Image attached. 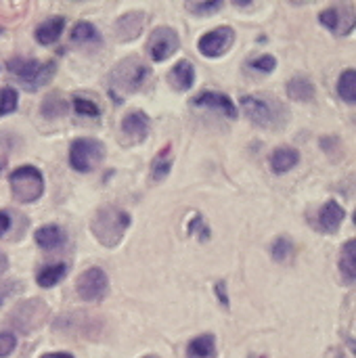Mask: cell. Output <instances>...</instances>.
Here are the masks:
<instances>
[{
    "label": "cell",
    "instance_id": "33",
    "mask_svg": "<svg viewBox=\"0 0 356 358\" xmlns=\"http://www.w3.org/2000/svg\"><path fill=\"white\" fill-rule=\"evenodd\" d=\"M17 346V336L10 331H2L0 334V358H6Z\"/></svg>",
    "mask_w": 356,
    "mask_h": 358
},
{
    "label": "cell",
    "instance_id": "35",
    "mask_svg": "<svg viewBox=\"0 0 356 358\" xmlns=\"http://www.w3.org/2000/svg\"><path fill=\"white\" fill-rule=\"evenodd\" d=\"M40 358H73L69 352H50V355H44Z\"/></svg>",
    "mask_w": 356,
    "mask_h": 358
},
{
    "label": "cell",
    "instance_id": "36",
    "mask_svg": "<svg viewBox=\"0 0 356 358\" xmlns=\"http://www.w3.org/2000/svg\"><path fill=\"white\" fill-rule=\"evenodd\" d=\"M6 268H8V260H6V256H4V254L0 252V275H2V273H4Z\"/></svg>",
    "mask_w": 356,
    "mask_h": 358
},
{
    "label": "cell",
    "instance_id": "16",
    "mask_svg": "<svg viewBox=\"0 0 356 358\" xmlns=\"http://www.w3.org/2000/svg\"><path fill=\"white\" fill-rule=\"evenodd\" d=\"M168 82L172 84L174 90H180V92L189 90V88L193 86V82H195V67L191 65V61H187V59L178 61V63L170 69Z\"/></svg>",
    "mask_w": 356,
    "mask_h": 358
},
{
    "label": "cell",
    "instance_id": "26",
    "mask_svg": "<svg viewBox=\"0 0 356 358\" xmlns=\"http://www.w3.org/2000/svg\"><path fill=\"white\" fill-rule=\"evenodd\" d=\"M170 168H172V157H170V145H168L151 162V180H155V182L164 180L170 174Z\"/></svg>",
    "mask_w": 356,
    "mask_h": 358
},
{
    "label": "cell",
    "instance_id": "37",
    "mask_svg": "<svg viewBox=\"0 0 356 358\" xmlns=\"http://www.w3.org/2000/svg\"><path fill=\"white\" fill-rule=\"evenodd\" d=\"M147 358H157V357H147Z\"/></svg>",
    "mask_w": 356,
    "mask_h": 358
},
{
    "label": "cell",
    "instance_id": "15",
    "mask_svg": "<svg viewBox=\"0 0 356 358\" xmlns=\"http://www.w3.org/2000/svg\"><path fill=\"white\" fill-rule=\"evenodd\" d=\"M63 27H65V17H59V15H57V17H50V19H46V21H42V23L36 27V31H34L36 42L42 44V46L55 44V42L61 38Z\"/></svg>",
    "mask_w": 356,
    "mask_h": 358
},
{
    "label": "cell",
    "instance_id": "6",
    "mask_svg": "<svg viewBox=\"0 0 356 358\" xmlns=\"http://www.w3.org/2000/svg\"><path fill=\"white\" fill-rule=\"evenodd\" d=\"M273 101L275 99H269V96L245 94V96H241V107L248 113V117L252 120V124H256L260 128H273L279 124V113L283 111V107H279Z\"/></svg>",
    "mask_w": 356,
    "mask_h": 358
},
{
    "label": "cell",
    "instance_id": "20",
    "mask_svg": "<svg viewBox=\"0 0 356 358\" xmlns=\"http://www.w3.org/2000/svg\"><path fill=\"white\" fill-rule=\"evenodd\" d=\"M340 275L346 285H355L356 281V239H350L340 254Z\"/></svg>",
    "mask_w": 356,
    "mask_h": 358
},
{
    "label": "cell",
    "instance_id": "13",
    "mask_svg": "<svg viewBox=\"0 0 356 358\" xmlns=\"http://www.w3.org/2000/svg\"><path fill=\"white\" fill-rule=\"evenodd\" d=\"M346 218L344 208L338 201H327L317 214V229L321 233H338Z\"/></svg>",
    "mask_w": 356,
    "mask_h": 358
},
{
    "label": "cell",
    "instance_id": "31",
    "mask_svg": "<svg viewBox=\"0 0 356 358\" xmlns=\"http://www.w3.org/2000/svg\"><path fill=\"white\" fill-rule=\"evenodd\" d=\"M187 10H191L193 15H199V17H206L210 13H216L222 8V2L220 0H208V2H187L185 4Z\"/></svg>",
    "mask_w": 356,
    "mask_h": 358
},
{
    "label": "cell",
    "instance_id": "22",
    "mask_svg": "<svg viewBox=\"0 0 356 358\" xmlns=\"http://www.w3.org/2000/svg\"><path fill=\"white\" fill-rule=\"evenodd\" d=\"M287 94L290 99L294 101H300V103H308L315 99V84L304 78V76H296L287 82Z\"/></svg>",
    "mask_w": 356,
    "mask_h": 358
},
{
    "label": "cell",
    "instance_id": "27",
    "mask_svg": "<svg viewBox=\"0 0 356 358\" xmlns=\"http://www.w3.org/2000/svg\"><path fill=\"white\" fill-rule=\"evenodd\" d=\"M294 252H296V248L287 237H279L271 245V256H273L275 262H287L294 256Z\"/></svg>",
    "mask_w": 356,
    "mask_h": 358
},
{
    "label": "cell",
    "instance_id": "14",
    "mask_svg": "<svg viewBox=\"0 0 356 358\" xmlns=\"http://www.w3.org/2000/svg\"><path fill=\"white\" fill-rule=\"evenodd\" d=\"M145 25V13H126L115 21V31L122 42L134 40Z\"/></svg>",
    "mask_w": 356,
    "mask_h": 358
},
{
    "label": "cell",
    "instance_id": "17",
    "mask_svg": "<svg viewBox=\"0 0 356 358\" xmlns=\"http://www.w3.org/2000/svg\"><path fill=\"white\" fill-rule=\"evenodd\" d=\"M38 248L46 250V252H52V250H59L65 245V233L63 229H59L57 224H46V227H40L34 235Z\"/></svg>",
    "mask_w": 356,
    "mask_h": 358
},
{
    "label": "cell",
    "instance_id": "25",
    "mask_svg": "<svg viewBox=\"0 0 356 358\" xmlns=\"http://www.w3.org/2000/svg\"><path fill=\"white\" fill-rule=\"evenodd\" d=\"M338 94L348 105H355L356 103V71L353 67H348L346 71H342V76L338 80Z\"/></svg>",
    "mask_w": 356,
    "mask_h": 358
},
{
    "label": "cell",
    "instance_id": "38",
    "mask_svg": "<svg viewBox=\"0 0 356 358\" xmlns=\"http://www.w3.org/2000/svg\"><path fill=\"white\" fill-rule=\"evenodd\" d=\"M260 358H262V357H260Z\"/></svg>",
    "mask_w": 356,
    "mask_h": 358
},
{
    "label": "cell",
    "instance_id": "30",
    "mask_svg": "<svg viewBox=\"0 0 356 358\" xmlns=\"http://www.w3.org/2000/svg\"><path fill=\"white\" fill-rule=\"evenodd\" d=\"M17 101H19V94L13 86H4L0 90V115H6V113H13L17 109Z\"/></svg>",
    "mask_w": 356,
    "mask_h": 358
},
{
    "label": "cell",
    "instance_id": "11",
    "mask_svg": "<svg viewBox=\"0 0 356 358\" xmlns=\"http://www.w3.org/2000/svg\"><path fill=\"white\" fill-rule=\"evenodd\" d=\"M122 143L128 145H138L149 136V117L143 111H130L122 120Z\"/></svg>",
    "mask_w": 356,
    "mask_h": 358
},
{
    "label": "cell",
    "instance_id": "3",
    "mask_svg": "<svg viewBox=\"0 0 356 358\" xmlns=\"http://www.w3.org/2000/svg\"><path fill=\"white\" fill-rule=\"evenodd\" d=\"M8 71L17 76L23 82V88L29 92H36L44 84H48L55 76V63H40L36 59H25V57H15L8 61Z\"/></svg>",
    "mask_w": 356,
    "mask_h": 358
},
{
    "label": "cell",
    "instance_id": "23",
    "mask_svg": "<svg viewBox=\"0 0 356 358\" xmlns=\"http://www.w3.org/2000/svg\"><path fill=\"white\" fill-rule=\"evenodd\" d=\"M67 275V264L59 262V264H48V266H42L38 273H36V283L40 287H55L59 281H63Z\"/></svg>",
    "mask_w": 356,
    "mask_h": 358
},
{
    "label": "cell",
    "instance_id": "24",
    "mask_svg": "<svg viewBox=\"0 0 356 358\" xmlns=\"http://www.w3.org/2000/svg\"><path fill=\"white\" fill-rule=\"evenodd\" d=\"M71 40L76 44H97L101 42V34L90 21H80L71 29Z\"/></svg>",
    "mask_w": 356,
    "mask_h": 358
},
{
    "label": "cell",
    "instance_id": "10",
    "mask_svg": "<svg viewBox=\"0 0 356 358\" xmlns=\"http://www.w3.org/2000/svg\"><path fill=\"white\" fill-rule=\"evenodd\" d=\"M233 42H235V31H233V27L220 25V27H214L212 31L204 34V36L199 38V42H197V48H199V52H201L204 57L214 59V57H222V55L231 48Z\"/></svg>",
    "mask_w": 356,
    "mask_h": 358
},
{
    "label": "cell",
    "instance_id": "7",
    "mask_svg": "<svg viewBox=\"0 0 356 358\" xmlns=\"http://www.w3.org/2000/svg\"><path fill=\"white\" fill-rule=\"evenodd\" d=\"M46 317H48V306L42 300H27V302H21L10 313V323L21 334H29L38 329L46 321Z\"/></svg>",
    "mask_w": 356,
    "mask_h": 358
},
{
    "label": "cell",
    "instance_id": "2",
    "mask_svg": "<svg viewBox=\"0 0 356 358\" xmlns=\"http://www.w3.org/2000/svg\"><path fill=\"white\" fill-rule=\"evenodd\" d=\"M149 78H151V69L147 67V63H143L138 57H128L120 61L109 73L111 94L113 92H120V94L138 92L149 82Z\"/></svg>",
    "mask_w": 356,
    "mask_h": 358
},
{
    "label": "cell",
    "instance_id": "18",
    "mask_svg": "<svg viewBox=\"0 0 356 358\" xmlns=\"http://www.w3.org/2000/svg\"><path fill=\"white\" fill-rule=\"evenodd\" d=\"M300 162V153L294 147H277L271 153V168L275 174H285L292 168H296Z\"/></svg>",
    "mask_w": 356,
    "mask_h": 358
},
{
    "label": "cell",
    "instance_id": "1",
    "mask_svg": "<svg viewBox=\"0 0 356 358\" xmlns=\"http://www.w3.org/2000/svg\"><path fill=\"white\" fill-rule=\"evenodd\" d=\"M130 222H132V218L128 212L113 208V206H107L94 214V218L90 222V231L101 245L115 248L124 239V233L128 231Z\"/></svg>",
    "mask_w": 356,
    "mask_h": 358
},
{
    "label": "cell",
    "instance_id": "4",
    "mask_svg": "<svg viewBox=\"0 0 356 358\" xmlns=\"http://www.w3.org/2000/svg\"><path fill=\"white\" fill-rule=\"evenodd\" d=\"M10 193L19 203H34L44 193V178L36 166H19L8 176Z\"/></svg>",
    "mask_w": 356,
    "mask_h": 358
},
{
    "label": "cell",
    "instance_id": "19",
    "mask_svg": "<svg viewBox=\"0 0 356 358\" xmlns=\"http://www.w3.org/2000/svg\"><path fill=\"white\" fill-rule=\"evenodd\" d=\"M319 21H321L329 31H334V34H338V36H344L342 21H344V25H348L350 29H353V25H355V17H348V19H346V15H344L338 6H329V8L321 10V13H319Z\"/></svg>",
    "mask_w": 356,
    "mask_h": 358
},
{
    "label": "cell",
    "instance_id": "29",
    "mask_svg": "<svg viewBox=\"0 0 356 358\" xmlns=\"http://www.w3.org/2000/svg\"><path fill=\"white\" fill-rule=\"evenodd\" d=\"M73 109L78 115H84V117H99L101 115L99 105L86 96H73Z\"/></svg>",
    "mask_w": 356,
    "mask_h": 358
},
{
    "label": "cell",
    "instance_id": "28",
    "mask_svg": "<svg viewBox=\"0 0 356 358\" xmlns=\"http://www.w3.org/2000/svg\"><path fill=\"white\" fill-rule=\"evenodd\" d=\"M65 111H67V103L59 94H50L42 103V115H46V117H59Z\"/></svg>",
    "mask_w": 356,
    "mask_h": 358
},
{
    "label": "cell",
    "instance_id": "9",
    "mask_svg": "<svg viewBox=\"0 0 356 358\" xmlns=\"http://www.w3.org/2000/svg\"><path fill=\"white\" fill-rule=\"evenodd\" d=\"M180 46V38L176 34V29L168 27V25H162V27H155L147 40V50H149V57L153 61H166L170 59Z\"/></svg>",
    "mask_w": 356,
    "mask_h": 358
},
{
    "label": "cell",
    "instance_id": "34",
    "mask_svg": "<svg viewBox=\"0 0 356 358\" xmlns=\"http://www.w3.org/2000/svg\"><path fill=\"white\" fill-rule=\"evenodd\" d=\"M10 224H13L10 214L2 210V212H0V237H6V233L10 231Z\"/></svg>",
    "mask_w": 356,
    "mask_h": 358
},
{
    "label": "cell",
    "instance_id": "8",
    "mask_svg": "<svg viewBox=\"0 0 356 358\" xmlns=\"http://www.w3.org/2000/svg\"><path fill=\"white\" fill-rule=\"evenodd\" d=\"M76 292L84 302H101L109 292V279L105 271L99 266L84 271L76 281Z\"/></svg>",
    "mask_w": 356,
    "mask_h": 358
},
{
    "label": "cell",
    "instance_id": "12",
    "mask_svg": "<svg viewBox=\"0 0 356 358\" xmlns=\"http://www.w3.org/2000/svg\"><path fill=\"white\" fill-rule=\"evenodd\" d=\"M191 103H193L195 107H210V109H216V111H220L222 115H227V117H231V120H237V107H235V103H233L227 94H222V92L206 90V92L197 94Z\"/></svg>",
    "mask_w": 356,
    "mask_h": 358
},
{
    "label": "cell",
    "instance_id": "5",
    "mask_svg": "<svg viewBox=\"0 0 356 358\" xmlns=\"http://www.w3.org/2000/svg\"><path fill=\"white\" fill-rule=\"evenodd\" d=\"M105 159V145L97 138H76L69 147V166L78 172H92Z\"/></svg>",
    "mask_w": 356,
    "mask_h": 358
},
{
    "label": "cell",
    "instance_id": "21",
    "mask_svg": "<svg viewBox=\"0 0 356 358\" xmlns=\"http://www.w3.org/2000/svg\"><path fill=\"white\" fill-rule=\"evenodd\" d=\"M187 358H216V338L212 334L197 336L187 346Z\"/></svg>",
    "mask_w": 356,
    "mask_h": 358
},
{
    "label": "cell",
    "instance_id": "32",
    "mask_svg": "<svg viewBox=\"0 0 356 358\" xmlns=\"http://www.w3.org/2000/svg\"><path fill=\"white\" fill-rule=\"evenodd\" d=\"M250 67L260 71V73H271L277 67V59L273 55H260V57L250 61Z\"/></svg>",
    "mask_w": 356,
    "mask_h": 358
}]
</instances>
